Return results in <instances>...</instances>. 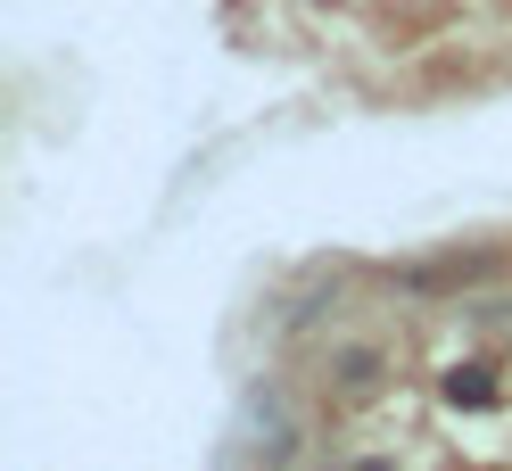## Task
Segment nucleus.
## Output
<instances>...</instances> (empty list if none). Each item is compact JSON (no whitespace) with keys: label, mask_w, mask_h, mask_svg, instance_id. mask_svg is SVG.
I'll use <instances>...</instances> for the list:
<instances>
[{"label":"nucleus","mask_w":512,"mask_h":471,"mask_svg":"<svg viewBox=\"0 0 512 471\" xmlns=\"http://www.w3.org/2000/svg\"><path fill=\"white\" fill-rule=\"evenodd\" d=\"M446 405H488L496 397V381H488V364H455V372H446Z\"/></svg>","instance_id":"1"},{"label":"nucleus","mask_w":512,"mask_h":471,"mask_svg":"<svg viewBox=\"0 0 512 471\" xmlns=\"http://www.w3.org/2000/svg\"><path fill=\"white\" fill-rule=\"evenodd\" d=\"M364 471H389V463H364Z\"/></svg>","instance_id":"2"}]
</instances>
